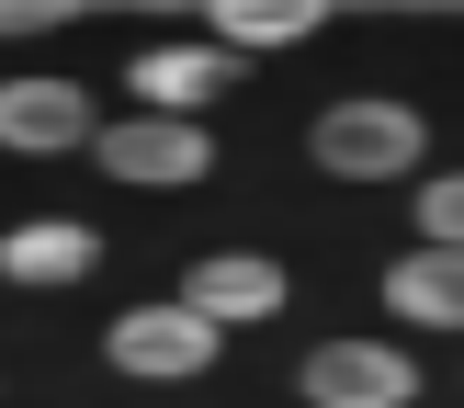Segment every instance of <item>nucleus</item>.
Masks as SVG:
<instances>
[{"label":"nucleus","instance_id":"nucleus-3","mask_svg":"<svg viewBox=\"0 0 464 408\" xmlns=\"http://www.w3.org/2000/svg\"><path fill=\"white\" fill-rule=\"evenodd\" d=\"M420 363L397 340H317L306 352V408H408Z\"/></svg>","mask_w":464,"mask_h":408},{"label":"nucleus","instance_id":"nucleus-9","mask_svg":"<svg viewBox=\"0 0 464 408\" xmlns=\"http://www.w3.org/2000/svg\"><path fill=\"white\" fill-rule=\"evenodd\" d=\"M385 306H397L408 329H464V249H408V261L385 272Z\"/></svg>","mask_w":464,"mask_h":408},{"label":"nucleus","instance_id":"nucleus-2","mask_svg":"<svg viewBox=\"0 0 464 408\" xmlns=\"http://www.w3.org/2000/svg\"><path fill=\"white\" fill-rule=\"evenodd\" d=\"M0 148H12V159H80L91 148V91L57 80V68L0 80Z\"/></svg>","mask_w":464,"mask_h":408},{"label":"nucleus","instance_id":"nucleus-1","mask_svg":"<svg viewBox=\"0 0 464 408\" xmlns=\"http://www.w3.org/2000/svg\"><path fill=\"white\" fill-rule=\"evenodd\" d=\"M306 148H317V170H340V181H397L408 159L430 148V125L408 102H329Z\"/></svg>","mask_w":464,"mask_h":408},{"label":"nucleus","instance_id":"nucleus-12","mask_svg":"<svg viewBox=\"0 0 464 408\" xmlns=\"http://www.w3.org/2000/svg\"><path fill=\"white\" fill-rule=\"evenodd\" d=\"M57 23H68V0H0V45H34Z\"/></svg>","mask_w":464,"mask_h":408},{"label":"nucleus","instance_id":"nucleus-6","mask_svg":"<svg viewBox=\"0 0 464 408\" xmlns=\"http://www.w3.org/2000/svg\"><path fill=\"white\" fill-rule=\"evenodd\" d=\"M181 306L216 317V329H249V317L284 306V261H272V249H204L193 284H181Z\"/></svg>","mask_w":464,"mask_h":408},{"label":"nucleus","instance_id":"nucleus-10","mask_svg":"<svg viewBox=\"0 0 464 408\" xmlns=\"http://www.w3.org/2000/svg\"><path fill=\"white\" fill-rule=\"evenodd\" d=\"M317 23H329L317 0H227V12H216V45H227V57H284V45L317 34Z\"/></svg>","mask_w":464,"mask_h":408},{"label":"nucleus","instance_id":"nucleus-7","mask_svg":"<svg viewBox=\"0 0 464 408\" xmlns=\"http://www.w3.org/2000/svg\"><path fill=\"white\" fill-rule=\"evenodd\" d=\"M125 80H136V102H148V113H181V125H193V113L238 80V57H227V45H148Z\"/></svg>","mask_w":464,"mask_h":408},{"label":"nucleus","instance_id":"nucleus-8","mask_svg":"<svg viewBox=\"0 0 464 408\" xmlns=\"http://www.w3.org/2000/svg\"><path fill=\"white\" fill-rule=\"evenodd\" d=\"M91 261H102V238H91L80 216H23L12 238H0V284H80Z\"/></svg>","mask_w":464,"mask_h":408},{"label":"nucleus","instance_id":"nucleus-5","mask_svg":"<svg viewBox=\"0 0 464 408\" xmlns=\"http://www.w3.org/2000/svg\"><path fill=\"white\" fill-rule=\"evenodd\" d=\"M102 352H113V374H204L227 352V329L193 317V306H125L102 329Z\"/></svg>","mask_w":464,"mask_h":408},{"label":"nucleus","instance_id":"nucleus-11","mask_svg":"<svg viewBox=\"0 0 464 408\" xmlns=\"http://www.w3.org/2000/svg\"><path fill=\"white\" fill-rule=\"evenodd\" d=\"M420 238H430V249H464V170H442V181L420 193Z\"/></svg>","mask_w":464,"mask_h":408},{"label":"nucleus","instance_id":"nucleus-4","mask_svg":"<svg viewBox=\"0 0 464 408\" xmlns=\"http://www.w3.org/2000/svg\"><path fill=\"white\" fill-rule=\"evenodd\" d=\"M91 159L113 181H204L216 170V136L181 125V113H125V125H91Z\"/></svg>","mask_w":464,"mask_h":408}]
</instances>
